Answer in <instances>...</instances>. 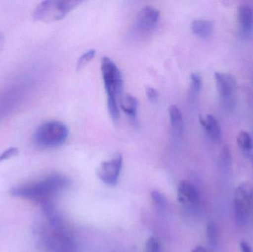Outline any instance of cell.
Listing matches in <instances>:
<instances>
[{
    "label": "cell",
    "instance_id": "9a60e30c",
    "mask_svg": "<svg viewBox=\"0 0 253 252\" xmlns=\"http://www.w3.org/2000/svg\"><path fill=\"white\" fill-rule=\"evenodd\" d=\"M237 142L242 153L246 157H251L253 149V142L251 135L245 131L241 132L238 136Z\"/></svg>",
    "mask_w": 253,
    "mask_h": 252
},
{
    "label": "cell",
    "instance_id": "603a6c76",
    "mask_svg": "<svg viewBox=\"0 0 253 252\" xmlns=\"http://www.w3.org/2000/svg\"><path fill=\"white\" fill-rule=\"evenodd\" d=\"M240 247L242 252H253L251 246L248 243L245 242V241L241 243Z\"/></svg>",
    "mask_w": 253,
    "mask_h": 252
},
{
    "label": "cell",
    "instance_id": "2e32d148",
    "mask_svg": "<svg viewBox=\"0 0 253 252\" xmlns=\"http://www.w3.org/2000/svg\"><path fill=\"white\" fill-rule=\"evenodd\" d=\"M202 76L198 72H193L190 75V96L192 100H196L202 90Z\"/></svg>",
    "mask_w": 253,
    "mask_h": 252
},
{
    "label": "cell",
    "instance_id": "ffe728a7",
    "mask_svg": "<svg viewBox=\"0 0 253 252\" xmlns=\"http://www.w3.org/2000/svg\"><path fill=\"white\" fill-rule=\"evenodd\" d=\"M145 252H160V244L154 237H150L146 243Z\"/></svg>",
    "mask_w": 253,
    "mask_h": 252
},
{
    "label": "cell",
    "instance_id": "5b68a950",
    "mask_svg": "<svg viewBox=\"0 0 253 252\" xmlns=\"http://www.w3.org/2000/svg\"><path fill=\"white\" fill-rule=\"evenodd\" d=\"M253 202L251 183L244 182L236 188L233 199L235 220L239 226H245L249 220Z\"/></svg>",
    "mask_w": 253,
    "mask_h": 252
},
{
    "label": "cell",
    "instance_id": "d6986e66",
    "mask_svg": "<svg viewBox=\"0 0 253 252\" xmlns=\"http://www.w3.org/2000/svg\"><path fill=\"white\" fill-rule=\"evenodd\" d=\"M152 199L156 204V207L160 210H164L167 207L166 198L159 191L154 190L151 193Z\"/></svg>",
    "mask_w": 253,
    "mask_h": 252
},
{
    "label": "cell",
    "instance_id": "3957f363",
    "mask_svg": "<svg viewBox=\"0 0 253 252\" xmlns=\"http://www.w3.org/2000/svg\"><path fill=\"white\" fill-rule=\"evenodd\" d=\"M69 130L63 123L50 121L40 125L36 130L34 141L42 148L62 146L68 138Z\"/></svg>",
    "mask_w": 253,
    "mask_h": 252
},
{
    "label": "cell",
    "instance_id": "7a4b0ae2",
    "mask_svg": "<svg viewBox=\"0 0 253 252\" xmlns=\"http://www.w3.org/2000/svg\"><path fill=\"white\" fill-rule=\"evenodd\" d=\"M101 71L106 91L108 112L114 122L118 123L120 115L119 104L123 96V75L114 61L108 57L102 58Z\"/></svg>",
    "mask_w": 253,
    "mask_h": 252
},
{
    "label": "cell",
    "instance_id": "7402d4cb",
    "mask_svg": "<svg viewBox=\"0 0 253 252\" xmlns=\"http://www.w3.org/2000/svg\"><path fill=\"white\" fill-rule=\"evenodd\" d=\"M16 153H17V150H16V149L12 148V149H8V150L5 151V152H3V153L0 155V161L7 159V158H9L10 157L16 155Z\"/></svg>",
    "mask_w": 253,
    "mask_h": 252
},
{
    "label": "cell",
    "instance_id": "277c9868",
    "mask_svg": "<svg viewBox=\"0 0 253 252\" xmlns=\"http://www.w3.org/2000/svg\"><path fill=\"white\" fill-rule=\"evenodd\" d=\"M81 3L80 1H42L34 12V19L42 22H53L63 19Z\"/></svg>",
    "mask_w": 253,
    "mask_h": 252
},
{
    "label": "cell",
    "instance_id": "ac0fdd59",
    "mask_svg": "<svg viewBox=\"0 0 253 252\" xmlns=\"http://www.w3.org/2000/svg\"><path fill=\"white\" fill-rule=\"evenodd\" d=\"M95 55H96V50H93V49L87 50V52L83 53V54L79 58L78 61H77V71H80V70L84 68V67L94 58Z\"/></svg>",
    "mask_w": 253,
    "mask_h": 252
},
{
    "label": "cell",
    "instance_id": "cb8c5ba5",
    "mask_svg": "<svg viewBox=\"0 0 253 252\" xmlns=\"http://www.w3.org/2000/svg\"><path fill=\"white\" fill-rule=\"evenodd\" d=\"M192 252H208L204 247H197L193 250Z\"/></svg>",
    "mask_w": 253,
    "mask_h": 252
},
{
    "label": "cell",
    "instance_id": "5bb4252c",
    "mask_svg": "<svg viewBox=\"0 0 253 252\" xmlns=\"http://www.w3.org/2000/svg\"><path fill=\"white\" fill-rule=\"evenodd\" d=\"M169 115L172 131L175 136L180 137L182 136L183 131H184L182 114L177 106L171 105L169 108Z\"/></svg>",
    "mask_w": 253,
    "mask_h": 252
},
{
    "label": "cell",
    "instance_id": "4fadbf2b",
    "mask_svg": "<svg viewBox=\"0 0 253 252\" xmlns=\"http://www.w3.org/2000/svg\"><path fill=\"white\" fill-rule=\"evenodd\" d=\"M191 28L193 34L198 36L208 38L213 32V22L208 19H196L192 22Z\"/></svg>",
    "mask_w": 253,
    "mask_h": 252
},
{
    "label": "cell",
    "instance_id": "52a82bcc",
    "mask_svg": "<svg viewBox=\"0 0 253 252\" xmlns=\"http://www.w3.org/2000/svg\"><path fill=\"white\" fill-rule=\"evenodd\" d=\"M123 164V155L117 154L111 160L102 162L98 167L96 174L105 184L115 186L118 182Z\"/></svg>",
    "mask_w": 253,
    "mask_h": 252
},
{
    "label": "cell",
    "instance_id": "44dd1931",
    "mask_svg": "<svg viewBox=\"0 0 253 252\" xmlns=\"http://www.w3.org/2000/svg\"><path fill=\"white\" fill-rule=\"evenodd\" d=\"M146 94H147V97L148 98L149 100L151 102H156L159 97V93L157 90L152 87H147L146 88Z\"/></svg>",
    "mask_w": 253,
    "mask_h": 252
},
{
    "label": "cell",
    "instance_id": "30bf717a",
    "mask_svg": "<svg viewBox=\"0 0 253 252\" xmlns=\"http://www.w3.org/2000/svg\"><path fill=\"white\" fill-rule=\"evenodd\" d=\"M178 198L180 203L188 206L197 204L200 198L197 188L187 180H183L178 188Z\"/></svg>",
    "mask_w": 253,
    "mask_h": 252
},
{
    "label": "cell",
    "instance_id": "7c38bea8",
    "mask_svg": "<svg viewBox=\"0 0 253 252\" xmlns=\"http://www.w3.org/2000/svg\"><path fill=\"white\" fill-rule=\"evenodd\" d=\"M120 107L133 124H137V109L138 102L136 98L130 94L122 96L120 101Z\"/></svg>",
    "mask_w": 253,
    "mask_h": 252
},
{
    "label": "cell",
    "instance_id": "ba28073f",
    "mask_svg": "<svg viewBox=\"0 0 253 252\" xmlns=\"http://www.w3.org/2000/svg\"><path fill=\"white\" fill-rule=\"evenodd\" d=\"M160 17V12L156 7L147 6L138 11L135 22V30L141 34H149L155 29Z\"/></svg>",
    "mask_w": 253,
    "mask_h": 252
},
{
    "label": "cell",
    "instance_id": "8fae6325",
    "mask_svg": "<svg viewBox=\"0 0 253 252\" xmlns=\"http://www.w3.org/2000/svg\"><path fill=\"white\" fill-rule=\"evenodd\" d=\"M199 121L206 131L207 134L213 142H221L222 139V132L219 123L213 115H208L205 118L200 117Z\"/></svg>",
    "mask_w": 253,
    "mask_h": 252
},
{
    "label": "cell",
    "instance_id": "9c48e42d",
    "mask_svg": "<svg viewBox=\"0 0 253 252\" xmlns=\"http://www.w3.org/2000/svg\"><path fill=\"white\" fill-rule=\"evenodd\" d=\"M239 31L242 38L248 39L252 35L253 29V10L248 4H242L238 11Z\"/></svg>",
    "mask_w": 253,
    "mask_h": 252
},
{
    "label": "cell",
    "instance_id": "8992f818",
    "mask_svg": "<svg viewBox=\"0 0 253 252\" xmlns=\"http://www.w3.org/2000/svg\"><path fill=\"white\" fill-rule=\"evenodd\" d=\"M218 94L223 107L227 109L234 108L237 92V81L228 72H216L214 75Z\"/></svg>",
    "mask_w": 253,
    "mask_h": 252
},
{
    "label": "cell",
    "instance_id": "6da1fadb",
    "mask_svg": "<svg viewBox=\"0 0 253 252\" xmlns=\"http://www.w3.org/2000/svg\"><path fill=\"white\" fill-rule=\"evenodd\" d=\"M69 180L61 175H52L42 180L13 188L12 196L31 200L41 204L49 202L58 192L68 186Z\"/></svg>",
    "mask_w": 253,
    "mask_h": 252
},
{
    "label": "cell",
    "instance_id": "e0dca14e",
    "mask_svg": "<svg viewBox=\"0 0 253 252\" xmlns=\"http://www.w3.org/2000/svg\"><path fill=\"white\" fill-rule=\"evenodd\" d=\"M207 238L211 247H215L218 242V229L216 223L211 222L207 226Z\"/></svg>",
    "mask_w": 253,
    "mask_h": 252
}]
</instances>
